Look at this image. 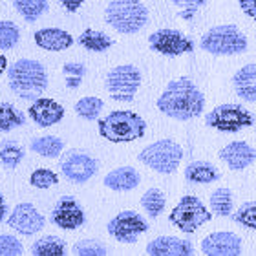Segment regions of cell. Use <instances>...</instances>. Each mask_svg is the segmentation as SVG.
<instances>
[{"instance_id": "obj_1", "label": "cell", "mask_w": 256, "mask_h": 256, "mask_svg": "<svg viewBox=\"0 0 256 256\" xmlns=\"http://www.w3.org/2000/svg\"><path fill=\"white\" fill-rule=\"evenodd\" d=\"M158 108L166 118L176 121H190L200 118L205 108V96L188 77L170 80L158 99Z\"/></svg>"}, {"instance_id": "obj_2", "label": "cell", "mask_w": 256, "mask_h": 256, "mask_svg": "<svg viewBox=\"0 0 256 256\" xmlns=\"http://www.w3.org/2000/svg\"><path fill=\"white\" fill-rule=\"evenodd\" d=\"M10 88L20 99H37L48 88V72L42 62L33 59H20L8 70Z\"/></svg>"}, {"instance_id": "obj_3", "label": "cell", "mask_w": 256, "mask_h": 256, "mask_svg": "<svg viewBox=\"0 0 256 256\" xmlns=\"http://www.w3.org/2000/svg\"><path fill=\"white\" fill-rule=\"evenodd\" d=\"M146 132L144 119L130 110H116L99 121V134L110 143H130Z\"/></svg>"}, {"instance_id": "obj_4", "label": "cell", "mask_w": 256, "mask_h": 256, "mask_svg": "<svg viewBox=\"0 0 256 256\" xmlns=\"http://www.w3.org/2000/svg\"><path fill=\"white\" fill-rule=\"evenodd\" d=\"M106 24L123 35L143 30L148 22V10L141 0H112L104 11Z\"/></svg>"}, {"instance_id": "obj_5", "label": "cell", "mask_w": 256, "mask_h": 256, "mask_svg": "<svg viewBox=\"0 0 256 256\" xmlns=\"http://www.w3.org/2000/svg\"><path fill=\"white\" fill-rule=\"evenodd\" d=\"M200 46L210 55H238L247 50V37L234 24H224L203 33Z\"/></svg>"}, {"instance_id": "obj_6", "label": "cell", "mask_w": 256, "mask_h": 256, "mask_svg": "<svg viewBox=\"0 0 256 256\" xmlns=\"http://www.w3.org/2000/svg\"><path fill=\"white\" fill-rule=\"evenodd\" d=\"M138 160L160 174H172L178 170V166L182 163L183 148L180 146V143L172 141V139H160V141L144 146L139 152Z\"/></svg>"}, {"instance_id": "obj_7", "label": "cell", "mask_w": 256, "mask_h": 256, "mask_svg": "<svg viewBox=\"0 0 256 256\" xmlns=\"http://www.w3.org/2000/svg\"><path fill=\"white\" fill-rule=\"evenodd\" d=\"M205 124L208 128L220 130V132H240L244 128L254 124V116H252L246 106L236 104V102H225L220 106L212 108L205 116Z\"/></svg>"}, {"instance_id": "obj_8", "label": "cell", "mask_w": 256, "mask_h": 256, "mask_svg": "<svg viewBox=\"0 0 256 256\" xmlns=\"http://www.w3.org/2000/svg\"><path fill=\"white\" fill-rule=\"evenodd\" d=\"M168 220H170V224L174 227H178L183 232H194L203 224L212 220V212L203 205L200 198L187 194V196H183L180 200L176 207L172 208Z\"/></svg>"}, {"instance_id": "obj_9", "label": "cell", "mask_w": 256, "mask_h": 256, "mask_svg": "<svg viewBox=\"0 0 256 256\" xmlns=\"http://www.w3.org/2000/svg\"><path fill=\"white\" fill-rule=\"evenodd\" d=\"M104 84L114 101L132 102L141 86V72L134 64H121L108 72Z\"/></svg>"}, {"instance_id": "obj_10", "label": "cell", "mask_w": 256, "mask_h": 256, "mask_svg": "<svg viewBox=\"0 0 256 256\" xmlns=\"http://www.w3.org/2000/svg\"><path fill=\"white\" fill-rule=\"evenodd\" d=\"M148 44L152 52L165 57H180L183 54H190L194 50V42L190 38L180 30H172V28H161L150 33Z\"/></svg>"}, {"instance_id": "obj_11", "label": "cell", "mask_w": 256, "mask_h": 256, "mask_svg": "<svg viewBox=\"0 0 256 256\" xmlns=\"http://www.w3.org/2000/svg\"><path fill=\"white\" fill-rule=\"evenodd\" d=\"M106 230L121 244H136L139 236L148 230V222L136 210H121L108 222Z\"/></svg>"}, {"instance_id": "obj_12", "label": "cell", "mask_w": 256, "mask_h": 256, "mask_svg": "<svg viewBox=\"0 0 256 256\" xmlns=\"http://www.w3.org/2000/svg\"><path fill=\"white\" fill-rule=\"evenodd\" d=\"M97 168H99V163L96 161V158L79 152V150L68 152L60 161V172L66 180L74 183H86L96 176Z\"/></svg>"}, {"instance_id": "obj_13", "label": "cell", "mask_w": 256, "mask_h": 256, "mask_svg": "<svg viewBox=\"0 0 256 256\" xmlns=\"http://www.w3.org/2000/svg\"><path fill=\"white\" fill-rule=\"evenodd\" d=\"M8 225H10L13 230H16L18 234L32 236V234H37L38 230L44 229L46 218L35 208L33 203L24 202V203H18V205L13 208V212L8 216Z\"/></svg>"}, {"instance_id": "obj_14", "label": "cell", "mask_w": 256, "mask_h": 256, "mask_svg": "<svg viewBox=\"0 0 256 256\" xmlns=\"http://www.w3.org/2000/svg\"><path fill=\"white\" fill-rule=\"evenodd\" d=\"M86 216L79 202L72 196H62L52 210V224L64 230H75L84 225Z\"/></svg>"}, {"instance_id": "obj_15", "label": "cell", "mask_w": 256, "mask_h": 256, "mask_svg": "<svg viewBox=\"0 0 256 256\" xmlns=\"http://www.w3.org/2000/svg\"><path fill=\"white\" fill-rule=\"evenodd\" d=\"M202 252L207 256L242 254V238L229 230H218L202 240Z\"/></svg>"}, {"instance_id": "obj_16", "label": "cell", "mask_w": 256, "mask_h": 256, "mask_svg": "<svg viewBox=\"0 0 256 256\" xmlns=\"http://www.w3.org/2000/svg\"><path fill=\"white\" fill-rule=\"evenodd\" d=\"M28 116L40 128H48L62 121L64 106L48 97H37V99H33L32 106L28 108Z\"/></svg>"}, {"instance_id": "obj_17", "label": "cell", "mask_w": 256, "mask_h": 256, "mask_svg": "<svg viewBox=\"0 0 256 256\" xmlns=\"http://www.w3.org/2000/svg\"><path fill=\"white\" fill-rule=\"evenodd\" d=\"M218 158L230 170H244L256 161V148L246 141H232L220 150Z\"/></svg>"}, {"instance_id": "obj_18", "label": "cell", "mask_w": 256, "mask_h": 256, "mask_svg": "<svg viewBox=\"0 0 256 256\" xmlns=\"http://www.w3.org/2000/svg\"><path fill=\"white\" fill-rule=\"evenodd\" d=\"M146 254L150 256H190L194 254V247L188 240H182L176 236H160L148 242Z\"/></svg>"}, {"instance_id": "obj_19", "label": "cell", "mask_w": 256, "mask_h": 256, "mask_svg": "<svg viewBox=\"0 0 256 256\" xmlns=\"http://www.w3.org/2000/svg\"><path fill=\"white\" fill-rule=\"evenodd\" d=\"M33 40L38 48L46 50V52H64V50L72 48L75 42L74 37L68 32H64L60 28H44L37 30L33 35Z\"/></svg>"}, {"instance_id": "obj_20", "label": "cell", "mask_w": 256, "mask_h": 256, "mask_svg": "<svg viewBox=\"0 0 256 256\" xmlns=\"http://www.w3.org/2000/svg\"><path fill=\"white\" fill-rule=\"evenodd\" d=\"M232 86L240 99L256 102V62L246 64L232 77Z\"/></svg>"}, {"instance_id": "obj_21", "label": "cell", "mask_w": 256, "mask_h": 256, "mask_svg": "<svg viewBox=\"0 0 256 256\" xmlns=\"http://www.w3.org/2000/svg\"><path fill=\"white\" fill-rule=\"evenodd\" d=\"M139 182H141V176L134 166H119L104 176V185L116 192L134 190L139 185Z\"/></svg>"}, {"instance_id": "obj_22", "label": "cell", "mask_w": 256, "mask_h": 256, "mask_svg": "<svg viewBox=\"0 0 256 256\" xmlns=\"http://www.w3.org/2000/svg\"><path fill=\"white\" fill-rule=\"evenodd\" d=\"M220 178H222L220 170L208 161H192L185 168V180L190 183L208 185V183L218 182Z\"/></svg>"}, {"instance_id": "obj_23", "label": "cell", "mask_w": 256, "mask_h": 256, "mask_svg": "<svg viewBox=\"0 0 256 256\" xmlns=\"http://www.w3.org/2000/svg\"><path fill=\"white\" fill-rule=\"evenodd\" d=\"M77 42L84 50L96 52V54H102V52H106L108 48L114 46V40L108 37L106 33L92 30V28H88V30H84V32L80 33L79 38H77Z\"/></svg>"}, {"instance_id": "obj_24", "label": "cell", "mask_w": 256, "mask_h": 256, "mask_svg": "<svg viewBox=\"0 0 256 256\" xmlns=\"http://www.w3.org/2000/svg\"><path fill=\"white\" fill-rule=\"evenodd\" d=\"M62 148H64L62 139L55 138V136H42V138L33 139L32 143H30V150L32 152L42 156V158H48V160L59 158Z\"/></svg>"}, {"instance_id": "obj_25", "label": "cell", "mask_w": 256, "mask_h": 256, "mask_svg": "<svg viewBox=\"0 0 256 256\" xmlns=\"http://www.w3.org/2000/svg\"><path fill=\"white\" fill-rule=\"evenodd\" d=\"M32 252L35 256H64L66 254V242L59 236H44L33 244Z\"/></svg>"}, {"instance_id": "obj_26", "label": "cell", "mask_w": 256, "mask_h": 256, "mask_svg": "<svg viewBox=\"0 0 256 256\" xmlns=\"http://www.w3.org/2000/svg\"><path fill=\"white\" fill-rule=\"evenodd\" d=\"M26 123V116L11 102H0V132H10Z\"/></svg>"}, {"instance_id": "obj_27", "label": "cell", "mask_w": 256, "mask_h": 256, "mask_svg": "<svg viewBox=\"0 0 256 256\" xmlns=\"http://www.w3.org/2000/svg\"><path fill=\"white\" fill-rule=\"evenodd\" d=\"M15 10L26 22H35L48 11V0H13Z\"/></svg>"}, {"instance_id": "obj_28", "label": "cell", "mask_w": 256, "mask_h": 256, "mask_svg": "<svg viewBox=\"0 0 256 256\" xmlns=\"http://www.w3.org/2000/svg\"><path fill=\"white\" fill-rule=\"evenodd\" d=\"M24 154H26L24 148L16 141H2L0 143V163L10 170L20 165Z\"/></svg>"}, {"instance_id": "obj_29", "label": "cell", "mask_w": 256, "mask_h": 256, "mask_svg": "<svg viewBox=\"0 0 256 256\" xmlns=\"http://www.w3.org/2000/svg\"><path fill=\"white\" fill-rule=\"evenodd\" d=\"M210 210H212L216 216H230L232 212V192L227 187H220L210 194Z\"/></svg>"}, {"instance_id": "obj_30", "label": "cell", "mask_w": 256, "mask_h": 256, "mask_svg": "<svg viewBox=\"0 0 256 256\" xmlns=\"http://www.w3.org/2000/svg\"><path fill=\"white\" fill-rule=\"evenodd\" d=\"M141 205H143L144 212L148 214L150 218H158V216L165 210V205H166L165 194H163L160 188H154V187L148 188V190L141 196Z\"/></svg>"}, {"instance_id": "obj_31", "label": "cell", "mask_w": 256, "mask_h": 256, "mask_svg": "<svg viewBox=\"0 0 256 256\" xmlns=\"http://www.w3.org/2000/svg\"><path fill=\"white\" fill-rule=\"evenodd\" d=\"M102 108H104V102L99 97H82L75 102V114L86 121H96L102 112Z\"/></svg>"}, {"instance_id": "obj_32", "label": "cell", "mask_w": 256, "mask_h": 256, "mask_svg": "<svg viewBox=\"0 0 256 256\" xmlns=\"http://www.w3.org/2000/svg\"><path fill=\"white\" fill-rule=\"evenodd\" d=\"M18 40H20V30L15 22L0 20V50L15 48Z\"/></svg>"}, {"instance_id": "obj_33", "label": "cell", "mask_w": 256, "mask_h": 256, "mask_svg": "<svg viewBox=\"0 0 256 256\" xmlns=\"http://www.w3.org/2000/svg\"><path fill=\"white\" fill-rule=\"evenodd\" d=\"M232 220H234L236 224L247 227V229L256 230V202L242 203L238 210L232 214Z\"/></svg>"}, {"instance_id": "obj_34", "label": "cell", "mask_w": 256, "mask_h": 256, "mask_svg": "<svg viewBox=\"0 0 256 256\" xmlns=\"http://www.w3.org/2000/svg\"><path fill=\"white\" fill-rule=\"evenodd\" d=\"M62 74L70 90H77L82 82V77L86 75V66L82 62H66L62 66Z\"/></svg>"}, {"instance_id": "obj_35", "label": "cell", "mask_w": 256, "mask_h": 256, "mask_svg": "<svg viewBox=\"0 0 256 256\" xmlns=\"http://www.w3.org/2000/svg\"><path fill=\"white\" fill-rule=\"evenodd\" d=\"M30 183L35 188H52L59 183V176H57V172L50 170V168H37L35 172H32Z\"/></svg>"}, {"instance_id": "obj_36", "label": "cell", "mask_w": 256, "mask_h": 256, "mask_svg": "<svg viewBox=\"0 0 256 256\" xmlns=\"http://www.w3.org/2000/svg\"><path fill=\"white\" fill-rule=\"evenodd\" d=\"M75 254H79V256H106L108 249L102 242L80 240V242L75 244Z\"/></svg>"}, {"instance_id": "obj_37", "label": "cell", "mask_w": 256, "mask_h": 256, "mask_svg": "<svg viewBox=\"0 0 256 256\" xmlns=\"http://www.w3.org/2000/svg\"><path fill=\"white\" fill-rule=\"evenodd\" d=\"M24 252L20 240L15 236L0 234V256H20Z\"/></svg>"}, {"instance_id": "obj_38", "label": "cell", "mask_w": 256, "mask_h": 256, "mask_svg": "<svg viewBox=\"0 0 256 256\" xmlns=\"http://www.w3.org/2000/svg\"><path fill=\"white\" fill-rule=\"evenodd\" d=\"M170 2L174 6H178V8H182L183 18H190L200 8H203V6L207 4V0H170Z\"/></svg>"}, {"instance_id": "obj_39", "label": "cell", "mask_w": 256, "mask_h": 256, "mask_svg": "<svg viewBox=\"0 0 256 256\" xmlns=\"http://www.w3.org/2000/svg\"><path fill=\"white\" fill-rule=\"evenodd\" d=\"M240 8L247 16L256 20V0H240Z\"/></svg>"}, {"instance_id": "obj_40", "label": "cell", "mask_w": 256, "mask_h": 256, "mask_svg": "<svg viewBox=\"0 0 256 256\" xmlns=\"http://www.w3.org/2000/svg\"><path fill=\"white\" fill-rule=\"evenodd\" d=\"M62 8L70 13H75V11H79V8L84 4V0H59Z\"/></svg>"}, {"instance_id": "obj_41", "label": "cell", "mask_w": 256, "mask_h": 256, "mask_svg": "<svg viewBox=\"0 0 256 256\" xmlns=\"http://www.w3.org/2000/svg\"><path fill=\"white\" fill-rule=\"evenodd\" d=\"M6 216H8V205H6L4 194L0 192V222H4Z\"/></svg>"}, {"instance_id": "obj_42", "label": "cell", "mask_w": 256, "mask_h": 256, "mask_svg": "<svg viewBox=\"0 0 256 256\" xmlns=\"http://www.w3.org/2000/svg\"><path fill=\"white\" fill-rule=\"evenodd\" d=\"M6 70H8V59L6 55H0V74H4Z\"/></svg>"}]
</instances>
